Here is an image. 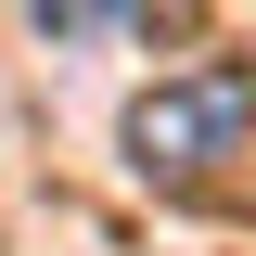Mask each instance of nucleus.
Segmentation results:
<instances>
[{
    "label": "nucleus",
    "mask_w": 256,
    "mask_h": 256,
    "mask_svg": "<svg viewBox=\"0 0 256 256\" xmlns=\"http://www.w3.org/2000/svg\"><path fill=\"white\" fill-rule=\"evenodd\" d=\"M116 141H128V166H141V180H166V192H180V180H218V166L256 141V77H244V64L154 77V90L128 102V128H116Z\"/></svg>",
    "instance_id": "obj_1"
},
{
    "label": "nucleus",
    "mask_w": 256,
    "mask_h": 256,
    "mask_svg": "<svg viewBox=\"0 0 256 256\" xmlns=\"http://www.w3.org/2000/svg\"><path fill=\"white\" fill-rule=\"evenodd\" d=\"M52 38H116V26H141V0H26Z\"/></svg>",
    "instance_id": "obj_2"
}]
</instances>
